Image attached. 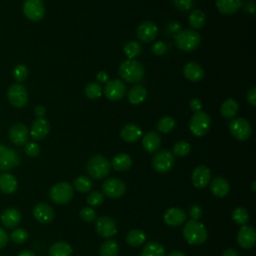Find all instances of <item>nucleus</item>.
I'll return each mask as SVG.
<instances>
[{
    "instance_id": "nucleus-22",
    "label": "nucleus",
    "mask_w": 256,
    "mask_h": 256,
    "mask_svg": "<svg viewBox=\"0 0 256 256\" xmlns=\"http://www.w3.org/2000/svg\"><path fill=\"white\" fill-rule=\"evenodd\" d=\"M49 130V122L44 118H37L31 125L30 135L34 140H42L48 135Z\"/></svg>"
},
{
    "instance_id": "nucleus-9",
    "label": "nucleus",
    "mask_w": 256,
    "mask_h": 256,
    "mask_svg": "<svg viewBox=\"0 0 256 256\" xmlns=\"http://www.w3.org/2000/svg\"><path fill=\"white\" fill-rule=\"evenodd\" d=\"M230 133L234 138L240 141L247 140L252 133L250 123L244 118H235L229 123Z\"/></svg>"
},
{
    "instance_id": "nucleus-33",
    "label": "nucleus",
    "mask_w": 256,
    "mask_h": 256,
    "mask_svg": "<svg viewBox=\"0 0 256 256\" xmlns=\"http://www.w3.org/2000/svg\"><path fill=\"white\" fill-rule=\"evenodd\" d=\"M140 256H166V253L164 247L160 243L151 241L144 246Z\"/></svg>"
},
{
    "instance_id": "nucleus-17",
    "label": "nucleus",
    "mask_w": 256,
    "mask_h": 256,
    "mask_svg": "<svg viewBox=\"0 0 256 256\" xmlns=\"http://www.w3.org/2000/svg\"><path fill=\"white\" fill-rule=\"evenodd\" d=\"M186 217V213L183 209L178 207H171L165 211L163 219L165 224L168 226L177 227L185 222Z\"/></svg>"
},
{
    "instance_id": "nucleus-6",
    "label": "nucleus",
    "mask_w": 256,
    "mask_h": 256,
    "mask_svg": "<svg viewBox=\"0 0 256 256\" xmlns=\"http://www.w3.org/2000/svg\"><path fill=\"white\" fill-rule=\"evenodd\" d=\"M211 125V119L210 116L203 111L195 112V114L192 116L189 124V129L195 136H203L205 135Z\"/></svg>"
},
{
    "instance_id": "nucleus-1",
    "label": "nucleus",
    "mask_w": 256,
    "mask_h": 256,
    "mask_svg": "<svg viewBox=\"0 0 256 256\" xmlns=\"http://www.w3.org/2000/svg\"><path fill=\"white\" fill-rule=\"evenodd\" d=\"M183 236L188 244L199 245L206 241L208 233L204 224L198 220L191 219L184 225Z\"/></svg>"
},
{
    "instance_id": "nucleus-18",
    "label": "nucleus",
    "mask_w": 256,
    "mask_h": 256,
    "mask_svg": "<svg viewBox=\"0 0 256 256\" xmlns=\"http://www.w3.org/2000/svg\"><path fill=\"white\" fill-rule=\"evenodd\" d=\"M9 138L11 142L17 146L27 143L28 129L23 123H15L9 129Z\"/></svg>"
},
{
    "instance_id": "nucleus-50",
    "label": "nucleus",
    "mask_w": 256,
    "mask_h": 256,
    "mask_svg": "<svg viewBox=\"0 0 256 256\" xmlns=\"http://www.w3.org/2000/svg\"><path fill=\"white\" fill-rule=\"evenodd\" d=\"M189 216L192 220H198L202 217V209L199 205L193 204L189 208Z\"/></svg>"
},
{
    "instance_id": "nucleus-13",
    "label": "nucleus",
    "mask_w": 256,
    "mask_h": 256,
    "mask_svg": "<svg viewBox=\"0 0 256 256\" xmlns=\"http://www.w3.org/2000/svg\"><path fill=\"white\" fill-rule=\"evenodd\" d=\"M23 13L31 21H39L43 18L45 8L41 0H25L23 3Z\"/></svg>"
},
{
    "instance_id": "nucleus-36",
    "label": "nucleus",
    "mask_w": 256,
    "mask_h": 256,
    "mask_svg": "<svg viewBox=\"0 0 256 256\" xmlns=\"http://www.w3.org/2000/svg\"><path fill=\"white\" fill-rule=\"evenodd\" d=\"M206 16L201 10H194L189 15V24L192 28L200 29L204 26Z\"/></svg>"
},
{
    "instance_id": "nucleus-27",
    "label": "nucleus",
    "mask_w": 256,
    "mask_h": 256,
    "mask_svg": "<svg viewBox=\"0 0 256 256\" xmlns=\"http://www.w3.org/2000/svg\"><path fill=\"white\" fill-rule=\"evenodd\" d=\"M241 0H216V7L221 14H235L241 7Z\"/></svg>"
},
{
    "instance_id": "nucleus-23",
    "label": "nucleus",
    "mask_w": 256,
    "mask_h": 256,
    "mask_svg": "<svg viewBox=\"0 0 256 256\" xmlns=\"http://www.w3.org/2000/svg\"><path fill=\"white\" fill-rule=\"evenodd\" d=\"M229 182L222 176L215 177L210 183V190L216 197H224L229 193Z\"/></svg>"
},
{
    "instance_id": "nucleus-41",
    "label": "nucleus",
    "mask_w": 256,
    "mask_h": 256,
    "mask_svg": "<svg viewBox=\"0 0 256 256\" xmlns=\"http://www.w3.org/2000/svg\"><path fill=\"white\" fill-rule=\"evenodd\" d=\"M175 119L170 117V116H164L161 118L157 124V129L158 131L162 133H168L172 131L175 127Z\"/></svg>"
},
{
    "instance_id": "nucleus-32",
    "label": "nucleus",
    "mask_w": 256,
    "mask_h": 256,
    "mask_svg": "<svg viewBox=\"0 0 256 256\" xmlns=\"http://www.w3.org/2000/svg\"><path fill=\"white\" fill-rule=\"evenodd\" d=\"M146 240V234L140 229H132L126 235V242L131 247H139Z\"/></svg>"
},
{
    "instance_id": "nucleus-47",
    "label": "nucleus",
    "mask_w": 256,
    "mask_h": 256,
    "mask_svg": "<svg viewBox=\"0 0 256 256\" xmlns=\"http://www.w3.org/2000/svg\"><path fill=\"white\" fill-rule=\"evenodd\" d=\"M25 153L30 157H37L40 153V147L35 142H28L25 145Z\"/></svg>"
},
{
    "instance_id": "nucleus-45",
    "label": "nucleus",
    "mask_w": 256,
    "mask_h": 256,
    "mask_svg": "<svg viewBox=\"0 0 256 256\" xmlns=\"http://www.w3.org/2000/svg\"><path fill=\"white\" fill-rule=\"evenodd\" d=\"M28 68L24 64H18L13 69V77L18 83L25 81L28 77Z\"/></svg>"
},
{
    "instance_id": "nucleus-3",
    "label": "nucleus",
    "mask_w": 256,
    "mask_h": 256,
    "mask_svg": "<svg viewBox=\"0 0 256 256\" xmlns=\"http://www.w3.org/2000/svg\"><path fill=\"white\" fill-rule=\"evenodd\" d=\"M119 74L124 80L134 83L140 81L144 76V67L134 59H128L119 66Z\"/></svg>"
},
{
    "instance_id": "nucleus-11",
    "label": "nucleus",
    "mask_w": 256,
    "mask_h": 256,
    "mask_svg": "<svg viewBox=\"0 0 256 256\" xmlns=\"http://www.w3.org/2000/svg\"><path fill=\"white\" fill-rule=\"evenodd\" d=\"M102 192L109 198L117 199L126 192V185L119 178H108L102 184Z\"/></svg>"
},
{
    "instance_id": "nucleus-34",
    "label": "nucleus",
    "mask_w": 256,
    "mask_h": 256,
    "mask_svg": "<svg viewBox=\"0 0 256 256\" xmlns=\"http://www.w3.org/2000/svg\"><path fill=\"white\" fill-rule=\"evenodd\" d=\"M220 111L224 118H232L238 111V103L234 99H227L222 103Z\"/></svg>"
},
{
    "instance_id": "nucleus-10",
    "label": "nucleus",
    "mask_w": 256,
    "mask_h": 256,
    "mask_svg": "<svg viewBox=\"0 0 256 256\" xmlns=\"http://www.w3.org/2000/svg\"><path fill=\"white\" fill-rule=\"evenodd\" d=\"M18 153L5 145H0V171H8L19 165Z\"/></svg>"
},
{
    "instance_id": "nucleus-15",
    "label": "nucleus",
    "mask_w": 256,
    "mask_h": 256,
    "mask_svg": "<svg viewBox=\"0 0 256 256\" xmlns=\"http://www.w3.org/2000/svg\"><path fill=\"white\" fill-rule=\"evenodd\" d=\"M256 232L252 226L242 225L237 234V243L244 249H250L255 245Z\"/></svg>"
},
{
    "instance_id": "nucleus-20",
    "label": "nucleus",
    "mask_w": 256,
    "mask_h": 256,
    "mask_svg": "<svg viewBox=\"0 0 256 256\" xmlns=\"http://www.w3.org/2000/svg\"><path fill=\"white\" fill-rule=\"evenodd\" d=\"M0 221L2 225L8 229L15 228L21 221V213L17 208H7L1 213Z\"/></svg>"
},
{
    "instance_id": "nucleus-19",
    "label": "nucleus",
    "mask_w": 256,
    "mask_h": 256,
    "mask_svg": "<svg viewBox=\"0 0 256 256\" xmlns=\"http://www.w3.org/2000/svg\"><path fill=\"white\" fill-rule=\"evenodd\" d=\"M158 34L157 26L151 21L142 22L137 28V36L143 42H151Z\"/></svg>"
},
{
    "instance_id": "nucleus-57",
    "label": "nucleus",
    "mask_w": 256,
    "mask_h": 256,
    "mask_svg": "<svg viewBox=\"0 0 256 256\" xmlns=\"http://www.w3.org/2000/svg\"><path fill=\"white\" fill-rule=\"evenodd\" d=\"M45 112H46L45 107L42 106V105H38V106H36L35 109H34V113H35V115H36L38 118H43Z\"/></svg>"
},
{
    "instance_id": "nucleus-12",
    "label": "nucleus",
    "mask_w": 256,
    "mask_h": 256,
    "mask_svg": "<svg viewBox=\"0 0 256 256\" xmlns=\"http://www.w3.org/2000/svg\"><path fill=\"white\" fill-rule=\"evenodd\" d=\"M95 230L103 238H111L117 233L116 222L108 216H100L95 220Z\"/></svg>"
},
{
    "instance_id": "nucleus-49",
    "label": "nucleus",
    "mask_w": 256,
    "mask_h": 256,
    "mask_svg": "<svg viewBox=\"0 0 256 256\" xmlns=\"http://www.w3.org/2000/svg\"><path fill=\"white\" fill-rule=\"evenodd\" d=\"M167 49H168L167 45L163 41H158V42L154 43L152 46V52H153V54H155L157 56L164 55L167 52Z\"/></svg>"
},
{
    "instance_id": "nucleus-35",
    "label": "nucleus",
    "mask_w": 256,
    "mask_h": 256,
    "mask_svg": "<svg viewBox=\"0 0 256 256\" xmlns=\"http://www.w3.org/2000/svg\"><path fill=\"white\" fill-rule=\"evenodd\" d=\"M119 247L114 240L104 241L99 249L100 256H118Z\"/></svg>"
},
{
    "instance_id": "nucleus-60",
    "label": "nucleus",
    "mask_w": 256,
    "mask_h": 256,
    "mask_svg": "<svg viewBox=\"0 0 256 256\" xmlns=\"http://www.w3.org/2000/svg\"><path fill=\"white\" fill-rule=\"evenodd\" d=\"M168 256H186L183 252L181 251H178V250H175V251H172L168 254Z\"/></svg>"
},
{
    "instance_id": "nucleus-26",
    "label": "nucleus",
    "mask_w": 256,
    "mask_h": 256,
    "mask_svg": "<svg viewBox=\"0 0 256 256\" xmlns=\"http://www.w3.org/2000/svg\"><path fill=\"white\" fill-rule=\"evenodd\" d=\"M18 182L14 175L10 173H2L0 175V191L4 194H12L17 190Z\"/></svg>"
},
{
    "instance_id": "nucleus-51",
    "label": "nucleus",
    "mask_w": 256,
    "mask_h": 256,
    "mask_svg": "<svg viewBox=\"0 0 256 256\" xmlns=\"http://www.w3.org/2000/svg\"><path fill=\"white\" fill-rule=\"evenodd\" d=\"M8 241H9L8 233L6 232V230H4V228L0 227V250L7 245Z\"/></svg>"
},
{
    "instance_id": "nucleus-52",
    "label": "nucleus",
    "mask_w": 256,
    "mask_h": 256,
    "mask_svg": "<svg viewBox=\"0 0 256 256\" xmlns=\"http://www.w3.org/2000/svg\"><path fill=\"white\" fill-rule=\"evenodd\" d=\"M247 100L248 102L252 105V106H255L256 105V88L255 87H252L248 93H247Z\"/></svg>"
},
{
    "instance_id": "nucleus-14",
    "label": "nucleus",
    "mask_w": 256,
    "mask_h": 256,
    "mask_svg": "<svg viewBox=\"0 0 256 256\" xmlns=\"http://www.w3.org/2000/svg\"><path fill=\"white\" fill-rule=\"evenodd\" d=\"M104 94L109 100L118 101L125 96L126 85L119 79L108 81L104 88Z\"/></svg>"
},
{
    "instance_id": "nucleus-61",
    "label": "nucleus",
    "mask_w": 256,
    "mask_h": 256,
    "mask_svg": "<svg viewBox=\"0 0 256 256\" xmlns=\"http://www.w3.org/2000/svg\"><path fill=\"white\" fill-rule=\"evenodd\" d=\"M251 188H252V191H253V192L256 191V182H255V181H253V182L251 183Z\"/></svg>"
},
{
    "instance_id": "nucleus-43",
    "label": "nucleus",
    "mask_w": 256,
    "mask_h": 256,
    "mask_svg": "<svg viewBox=\"0 0 256 256\" xmlns=\"http://www.w3.org/2000/svg\"><path fill=\"white\" fill-rule=\"evenodd\" d=\"M86 201L88 203L89 206L91 207H97L99 205H101L104 201V195L102 192L100 191H92L88 194L87 198H86Z\"/></svg>"
},
{
    "instance_id": "nucleus-37",
    "label": "nucleus",
    "mask_w": 256,
    "mask_h": 256,
    "mask_svg": "<svg viewBox=\"0 0 256 256\" xmlns=\"http://www.w3.org/2000/svg\"><path fill=\"white\" fill-rule=\"evenodd\" d=\"M74 187L80 193H87L92 188L91 180L86 176H78L74 180Z\"/></svg>"
},
{
    "instance_id": "nucleus-39",
    "label": "nucleus",
    "mask_w": 256,
    "mask_h": 256,
    "mask_svg": "<svg viewBox=\"0 0 256 256\" xmlns=\"http://www.w3.org/2000/svg\"><path fill=\"white\" fill-rule=\"evenodd\" d=\"M124 53L128 59H134L141 53V46L136 41H129L124 46Z\"/></svg>"
},
{
    "instance_id": "nucleus-58",
    "label": "nucleus",
    "mask_w": 256,
    "mask_h": 256,
    "mask_svg": "<svg viewBox=\"0 0 256 256\" xmlns=\"http://www.w3.org/2000/svg\"><path fill=\"white\" fill-rule=\"evenodd\" d=\"M222 256H239V255H238L236 250H234L232 248H228V249L224 250Z\"/></svg>"
},
{
    "instance_id": "nucleus-2",
    "label": "nucleus",
    "mask_w": 256,
    "mask_h": 256,
    "mask_svg": "<svg viewBox=\"0 0 256 256\" xmlns=\"http://www.w3.org/2000/svg\"><path fill=\"white\" fill-rule=\"evenodd\" d=\"M86 169L92 178L103 179L110 173L111 163L104 156L97 154L89 159Z\"/></svg>"
},
{
    "instance_id": "nucleus-7",
    "label": "nucleus",
    "mask_w": 256,
    "mask_h": 256,
    "mask_svg": "<svg viewBox=\"0 0 256 256\" xmlns=\"http://www.w3.org/2000/svg\"><path fill=\"white\" fill-rule=\"evenodd\" d=\"M7 98L12 106L23 108L28 102V92L22 84L15 83L8 88Z\"/></svg>"
},
{
    "instance_id": "nucleus-29",
    "label": "nucleus",
    "mask_w": 256,
    "mask_h": 256,
    "mask_svg": "<svg viewBox=\"0 0 256 256\" xmlns=\"http://www.w3.org/2000/svg\"><path fill=\"white\" fill-rule=\"evenodd\" d=\"M147 97V90L140 84L134 85L128 92V101L131 104L137 105L142 103Z\"/></svg>"
},
{
    "instance_id": "nucleus-53",
    "label": "nucleus",
    "mask_w": 256,
    "mask_h": 256,
    "mask_svg": "<svg viewBox=\"0 0 256 256\" xmlns=\"http://www.w3.org/2000/svg\"><path fill=\"white\" fill-rule=\"evenodd\" d=\"M190 108H191V110L192 111H194V112H198V111H200L201 110V107H202V103L200 102V100L199 99H197V98H193V99H191L190 100Z\"/></svg>"
},
{
    "instance_id": "nucleus-30",
    "label": "nucleus",
    "mask_w": 256,
    "mask_h": 256,
    "mask_svg": "<svg viewBox=\"0 0 256 256\" xmlns=\"http://www.w3.org/2000/svg\"><path fill=\"white\" fill-rule=\"evenodd\" d=\"M133 164L132 158L126 153L117 154L112 160V167L117 171H126L128 170Z\"/></svg>"
},
{
    "instance_id": "nucleus-59",
    "label": "nucleus",
    "mask_w": 256,
    "mask_h": 256,
    "mask_svg": "<svg viewBox=\"0 0 256 256\" xmlns=\"http://www.w3.org/2000/svg\"><path fill=\"white\" fill-rule=\"evenodd\" d=\"M17 256H36L35 253L31 250H23Z\"/></svg>"
},
{
    "instance_id": "nucleus-21",
    "label": "nucleus",
    "mask_w": 256,
    "mask_h": 256,
    "mask_svg": "<svg viewBox=\"0 0 256 256\" xmlns=\"http://www.w3.org/2000/svg\"><path fill=\"white\" fill-rule=\"evenodd\" d=\"M192 183L197 188H204L210 181V170L204 165L197 166L192 172Z\"/></svg>"
},
{
    "instance_id": "nucleus-48",
    "label": "nucleus",
    "mask_w": 256,
    "mask_h": 256,
    "mask_svg": "<svg viewBox=\"0 0 256 256\" xmlns=\"http://www.w3.org/2000/svg\"><path fill=\"white\" fill-rule=\"evenodd\" d=\"M173 4L180 11H188L192 8L193 0H173Z\"/></svg>"
},
{
    "instance_id": "nucleus-25",
    "label": "nucleus",
    "mask_w": 256,
    "mask_h": 256,
    "mask_svg": "<svg viewBox=\"0 0 256 256\" xmlns=\"http://www.w3.org/2000/svg\"><path fill=\"white\" fill-rule=\"evenodd\" d=\"M184 76L193 82L200 81L204 76V70L197 62H188L183 68Z\"/></svg>"
},
{
    "instance_id": "nucleus-40",
    "label": "nucleus",
    "mask_w": 256,
    "mask_h": 256,
    "mask_svg": "<svg viewBox=\"0 0 256 256\" xmlns=\"http://www.w3.org/2000/svg\"><path fill=\"white\" fill-rule=\"evenodd\" d=\"M191 151V146L187 141L181 140L174 144L173 146V155L177 157H185Z\"/></svg>"
},
{
    "instance_id": "nucleus-8",
    "label": "nucleus",
    "mask_w": 256,
    "mask_h": 256,
    "mask_svg": "<svg viewBox=\"0 0 256 256\" xmlns=\"http://www.w3.org/2000/svg\"><path fill=\"white\" fill-rule=\"evenodd\" d=\"M175 158L169 150H160L152 158V166L159 173L168 172L174 165Z\"/></svg>"
},
{
    "instance_id": "nucleus-5",
    "label": "nucleus",
    "mask_w": 256,
    "mask_h": 256,
    "mask_svg": "<svg viewBox=\"0 0 256 256\" xmlns=\"http://www.w3.org/2000/svg\"><path fill=\"white\" fill-rule=\"evenodd\" d=\"M73 187L69 182H59L53 185L50 189V199L59 205L70 202L73 198Z\"/></svg>"
},
{
    "instance_id": "nucleus-31",
    "label": "nucleus",
    "mask_w": 256,
    "mask_h": 256,
    "mask_svg": "<svg viewBox=\"0 0 256 256\" xmlns=\"http://www.w3.org/2000/svg\"><path fill=\"white\" fill-rule=\"evenodd\" d=\"M73 249L70 244L59 241L54 243L49 249V256H71Z\"/></svg>"
},
{
    "instance_id": "nucleus-56",
    "label": "nucleus",
    "mask_w": 256,
    "mask_h": 256,
    "mask_svg": "<svg viewBox=\"0 0 256 256\" xmlns=\"http://www.w3.org/2000/svg\"><path fill=\"white\" fill-rule=\"evenodd\" d=\"M96 78L99 83H107L108 82V74L104 71H100L97 73Z\"/></svg>"
},
{
    "instance_id": "nucleus-54",
    "label": "nucleus",
    "mask_w": 256,
    "mask_h": 256,
    "mask_svg": "<svg viewBox=\"0 0 256 256\" xmlns=\"http://www.w3.org/2000/svg\"><path fill=\"white\" fill-rule=\"evenodd\" d=\"M167 29H168V31L170 32V33H176V34H178L180 31H181V26L178 24V23H176V22H172V23H170L168 26H167Z\"/></svg>"
},
{
    "instance_id": "nucleus-4",
    "label": "nucleus",
    "mask_w": 256,
    "mask_h": 256,
    "mask_svg": "<svg viewBox=\"0 0 256 256\" xmlns=\"http://www.w3.org/2000/svg\"><path fill=\"white\" fill-rule=\"evenodd\" d=\"M200 41V35L194 30H183L175 35L176 46L184 52L195 50L199 46Z\"/></svg>"
},
{
    "instance_id": "nucleus-24",
    "label": "nucleus",
    "mask_w": 256,
    "mask_h": 256,
    "mask_svg": "<svg viewBox=\"0 0 256 256\" xmlns=\"http://www.w3.org/2000/svg\"><path fill=\"white\" fill-rule=\"evenodd\" d=\"M120 136L124 141L128 143H133L140 139V137L142 136V130L136 124H133V123L126 124L122 128L120 132Z\"/></svg>"
},
{
    "instance_id": "nucleus-55",
    "label": "nucleus",
    "mask_w": 256,
    "mask_h": 256,
    "mask_svg": "<svg viewBox=\"0 0 256 256\" xmlns=\"http://www.w3.org/2000/svg\"><path fill=\"white\" fill-rule=\"evenodd\" d=\"M245 11L250 13V14H254L255 13V4H254V1L253 0H248L246 1L245 3Z\"/></svg>"
},
{
    "instance_id": "nucleus-38",
    "label": "nucleus",
    "mask_w": 256,
    "mask_h": 256,
    "mask_svg": "<svg viewBox=\"0 0 256 256\" xmlns=\"http://www.w3.org/2000/svg\"><path fill=\"white\" fill-rule=\"evenodd\" d=\"M232 219L239 225H246L249 220L248 211L243 207H236L232 212Z\"/></svg>"
},
{
    "instance_id": "nucleus-46",
    "label": "nucleus",
    "mask_w": 256,
    "mask_h": 256,
    "mask_svg": "<svg viewBox=\"0 0 256 256\" xmlns=\"http://www.w3.org/2000/svg\"><path fill=\"white\" fill-rule=\"evenodd\" d=\"M79 215H80L81 219H83L85 222H89V223L94 222L97 219V213L91 207H83L80 210Z\"/></svg>"
},
{
    "instance_id": "nucleus-62",
    "label": "nucleus",
    "mask_w": 256,
    "mask_h": 256,
    "mask_svg": "<svg viewBox=\"0 0 256 256\" xmlns=\"http://www.w3.org/2000/svg\"><path fill=\"white\" fill-rule=\"evenodd\" d=\"M2 256H4V255H2Z\"/></svg>"
},
{
    "instance_id": "nucleus-16",
    "label": "nucleus",
    "mask_w": 256,
    "mask_h": 256,
    "mask_svg": "<svg viewBox=\"0 0 256 256\" xmlns=\"http://www.w3.org/2000/svg\"><path fill=\"white\" fill-rule=\"evenodd\" d=\"M33 216L39 223L47 224L54 219L55 213L50 205L44 202H39L33 208Z\"/></svg>"
},
{
    "instance_id": "nucleus-44",
    "label": "nucleus",
    "mask_w": 256,
    "mask_h": 256,
    "mask_svg": "<svg viewBox=\"0 0 256 256\" xmlns=\"http://www.w3.org/2000/svg\"><path fill=\"white\" fill-rule=\"evenodd\" d=\"M28 238V232L24 228H16L10 234V239L16 244L24 243Z\"/></svg>"
},
{
    "instance_id": "nucleus-28",
    "label": "nucleus",
    "mask_w": 256,
    "mask_h": 256,
    "mask_svg": "<svg viewBox=\"0 0 256 256\" xmlns=\"http://www.w3.org/2000/svg\"><path fill=\"white\" fill-rule=\"evenodd\" d=\"M142 144L144 149L149 152H155L156 150H158V148L160 147L161 144V138L159 136V134L155 131H149L147 132L143 139H142Z\"/></svg>"
},
{
    "instance_id": "nucleus-42",
    "label": "nucleus",
    "mask_w": 256,
    "mask_h": 256,
    "mask_svg": "<svg viewBox=\"0 0 256 256\" xmlns=\"http://www.w3.org/2000/svg\"><path fill=\"white\" fill-rule=\"evenodd\" d=\"M85 95L89 99H97L102 95V87L99 83L91 82L85 87Z\"/></svg>"
}]
</instances>
